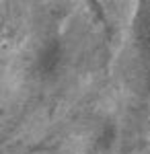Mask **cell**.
Instances as JSON below:
<instances>
[{
  "mask_svg": "<svg viewBox=\"0 0 150 154\" xmlns=\"http://www.w3.org/2000/svg\"><path fill=\"white\" fill-rule=\"evenodd\" d=\"M62 43H60L56 37L47 39L45 43L41 45L39 54H37V60H35V70L41 78H52L56 72H58L60 64H62Z\"/></svg>",
  "mask_w": 150,
  "mask_h": 154,
  "instance_id": "1",
  "label": "cell"
},
{
  "mask_svg": "<svg viewBox=\"0 0 150 154\" xmlns=\"http://www.w3.org/2000/svg\"><path fill=\"white\" fill-rule=\"evenodd\" d=\"M136 45L150 68V8H142L136 19Z\"/></svg>",
  "mask_w": 150,
  "mask_h": 154,
  "instance_id": "2",
  "label": "cell"
},
{
  "mask_svg": "<svg viewBox=\"0 0 150 154\" xmlns=\"http://www.w3.org/2000/svg\"><path fill=\"white\" fill-rule=\"evenodd\" d=\"M115 136H117V130L113 123L103 125L101 131H99V136H97V140H95V150L99 154H107L113 148V144H115Z\"/></svg>",
  "mask_w": 150,
  "mask_h": 154,
  "instance_id": "3",
  "label": "cell"
}]
</instances>
